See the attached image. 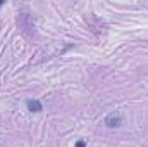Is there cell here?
I'll use <instances>...</instances> for the list:
<instances>
[{"label":"cell","mask_w":148,"mask_h":147,"mask_svg":"<svg viewBox=\"0 0 148 147\" xmlns=\"http://www.w3.org/2000/svg\"><path fill=\"white\" fill-rule=\"evenodd\" d=\"M105 125L109 126V128H117V126H121L122 125V114L121 112H110L107 118H105Z\"/></svg>","instance_id":"6da1fadb"},{"label":"cell","mask_w":148,"mask_h":147,"mask_svg":"<svg viewBox=\"0 0 148 147\" xmlns=\"http://www.w3.org/2000/svg\"><path fill=\"white\" fill-rule=\"evenodd\" d=\"M26 106H28V111H29V112H41V111H43L41 102L36 101V99H29V101L26 102Z\"/></svg>","instance_id":"7a4b0ae2"},{"label":"cell","mask_w":148,"mask_h":147,"mask_svg":"<svg viewBox=\"0 0 148 147\" xmlns=\"http://www.w3.org/2000/svg\"><path fill=\"white\" fill-rule=\"evenodd\" d=\"M74 147H86V144H84L83 140H77V142H76V146H74Z\"/></svg>","instance_id":"3957f363"},{"label":"cell","mask_w":148,"mask_h":147,"mask_svg":"<svg viewBox=\"0 0 148 147\" xmlns=\"http://www.w3.org/2000/svg\"><path fill=\"white\" fill-rule=\"evenodd\" d=\"M2 5H3V0H0V7H2Z\"/></svg>","instance_id":"277c9868"}]
</instances>
